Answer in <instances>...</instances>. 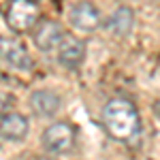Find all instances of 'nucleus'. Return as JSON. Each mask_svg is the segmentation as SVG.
<instances>
[{"mask_svg":"<svg viewBox=\"0 0 160 160\" xmlns=\"http://www.w3.org/2000/svg\"><path fill=\"white\" fill-rule=\"evenodd\" d=\"M102 126L111 139L120 143H132L141 132V115L126 98H111L102 109Z\"/></svg>","mask_w":160,"mask_h":160,"instance_id":"1","label":"nucleus"},{"mask_svg":"<svg viewBox=\"0 0 160 160\" xmlns=\"http://www.w3.org/2000/svg\"><path fill=\"white\" fill-rule=\"evenodd\" d=\"M41 19V9L34 0H11L7 13H4V22L13 32L24 34L30 32Z\"/></svg>","mask_w":160,"mask_h":160,"instance_id":"2","label":"nucleus"},{"mask_svg":"<svg viewBox=\"0 0 160 160\" xmlns=\"http://www.w3.org/2000/svg\"><path fill=\"white\" fill-rule=\"evenodd\" d=\"M43 148L49 154L62 156V154H68L75 148V141H77V130H75L73 124L68 122H53L51 126H47L43 130Z\"/></svg>","mask_w":160,"mask_h":160,"instance_id":"3","label":"nucleus"},{"mask_svg":"<svg viewBox=\"0 0 160 160\" xmlns=\"http://www.w3.org/2000/svg\"><path fill=\"white\" fill-rule=\"evenodd\" d=\"M32 32V41H34V47L38 51H45V53H49V51L58 49V45H60L62 37H64V30H62V26L58 22H53V19H38V24L30 30Z\"/></svg>","mask_w":160,"mask_h":160,"instance_id":"4","label":"nucleus"},{"mask_svg":"<svg viewBox=\"0 0 160 160\" xmlns=\"http://www.w3.org/2000/svg\"><path fill=\"white\" fill-rule=\"evenodd\" d=\"M0 60L7 62L13 68H19V71H30L34 66V62L24 45L15 38L7 37H0Z\"/></svg>","mask_w":160,"mask_h":160,"instance_id":"5","label":"nucleus"},{"mask_svg":"<svg viewBox=\"0 0 160 160\" xmlns=\"http://www.w3.org/2000/svg\"><path fill=\"white\" fill-rule=\"evenodd\" d=\"M68 19H71V24H73L77 30H81V32H92V30H96L100 26V22H102L100 11L96 9V4H92V2H88V0H81V2H77V4L71 7Z\"/></svg>","mask_w":160,"mask_h":160,"instance_id":"6","label":"nucleus"},{"mask_svg":"<svg viewBox=\"0 0 160 160\" xmlns=\"http://www.w3.org/2000/svg\"><path fill=\"white\" fill-rule=\"evenodd\" d=\"M58 62H60L64 68H77L83 58H86V43L81 38L73 37V34H64L58 45Z\"/></svg>","mask_w":160,"mask_h":160,"instance_id":"7","label":"nucleus"},{"mask_svg":"<svg viewBox=\"0 0 160 160\" xmlns=\"http://www.w3.org/2000/svg\"><path fill=\"white\" fill-rule=\"evenodd\" d=\"M62 107V98L51 90H37L30 96V109L38 118H53Z\"/></svg>","mask_w":160,"mask_h":160,"instance_id":"8","label":"nucleus"},{"mask_svg":"<svg viewBox=\"0 0 160 160\" xmlns=\"http://www.w3.org/2000/svg\"><path fill=\"white\" fill-rule=\"evenodd\" d=\"M28 135V120L22 113H7L0 118V137L4 141H24Z\"/></svg>","mask_w":160,"mask_h":160,"instance_id":"9","label":"nucleus"},{"mask_svg":"<svg viewBox=\"0 0 160 160\" xmlns=\"http://www.w3.org/2000/svg\"><path fill=\"white\" fill-rule=\"evenodd\" d=\"M132 26H135V11L130 7H120L109 15L107 19V30H109L113 37L122 38L128 37L132 32Z\"/></svg>","mask_w":160,"mask_h":160,"instance_id":"10","label":"nucleus"},{"mask_svg":"<svg viewBox=\"0 0 160 160\" xmlns=\"http://www.w3.org/2000/svg\"><path fill=\"white\" fill-rule=\"evenodd\" d=\"M11 102H13V98L7 94V92H0V118L9 113V109H11Z\"/></svg>","mask_w":160,"mask_h":160,"instance_id":"11","label":"nucleus"},{"mask_svg":"<svg viewBox=\"0 0 160 160\" xmlns=\"http://www.w3.org/2000/svg\"><path fill=\"white\" fill-rule=\"evenodd\" d=\"M154 113H156V118L160 120V100H156V102H154Z\"/></svg>","mask_w":160,"mask_h":160,"instance_id":"12","label":"nucleus"}]
</instances>
